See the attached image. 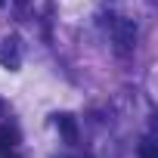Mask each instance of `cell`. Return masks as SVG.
Returning a JSON list of instances; mask_svg holds the SVG:
<instances>
[{"instance_id": "6da1fadb", "label": "cell", "mask_w": 158, "mask_h": 158, "mask_svg": "<svg viewBox=\"0 0 158 158\" xmlns=\"http://www.w3.org/2000/svg\"><path fill=\"white\" fill-rule=\"evenodd\" d=\"M0 65L10 68V71L22 68V40H19V34L3 37V44H0Z\"/></svg>"}, {"instance_id": "7a4b0ae2", "label": "cell", "mask_w": 158, "mask_h": 158, "mask_svg": "<svg viewBox=\"0 0 158 158\" xmlns=\"http://www.w3.org/2000/svg\"><path fill=\"white\" fill-rule=\"evenodd\" d=\"M112 34H115L118 53H130V50L136 47V22H133V19H118Z\"/></svg>"}, {"instance_id": "3957f363", "label": "cell", "mask_w": 158, "mask_h": 158, "mask_svg": "<svg viewBox=\"0 0 158 158\" xmlns=\"http://www.w3.org/2000/svg\"><path fill=\"white\" fill-rule=\"evenodd\" d=\"M56 127H59V133H62V139H65L68 146L77 143V121H74V115H68V112L56 115Z\"/></svg>"}, {"instance_id": "277c9868", "label": "cell", "mask_w": 158, "mask_h": 158, "mask_svg": "<svg viewBox=\"0 0 158 158\" xmlns=\"http://www.w3.org/2000/svg\"><path fill=\"white\" fill-rule=\"evenodd\" d=\"M19 146V130L13 124L0 127V155H13V149Z\"/></svg>"}, {"instance_id": "5b68a950", "label": "cell", "mask_w": 158, "mask_h": 158, "mask_svg": "<svg viewBox=\"0 0 158 158\" xmlns=\"http://www.w3.org/2000/svg\"><path fill=\"white\" fill-rule=\"evenodd\" d=\"M139 158H158V149H155L152 139H143L139 143Z\"/></svg>"}, {"instance_id": "8992f818", "label": "cell", "mask_w": 158, "mask_h": 158, "mask_svg": "<svg viewBox=\"0 0 158 158\" xmlns=\"http://www.w3.org/2000/svg\"><path fill=\"white\" fill-rule=\"evenodd\" d=\"M28 3H31V0H16V13H19V16H25V10H28Z\"/></svg>"}, {"instance_id": "52a82bcc", "label": "cell", "mask_w": 158, "mask_h": 158, "mask_svg": "<svg viewBox=\"0 0 158 158\" xmlns=\"http://www.w3.org/2000/svg\"><path fill=\"white\" fill-rule=\"evenodd\" d=\"M3 115H6V102H3V99H0V118H3Z\"/></svg>"}]
</instances>
